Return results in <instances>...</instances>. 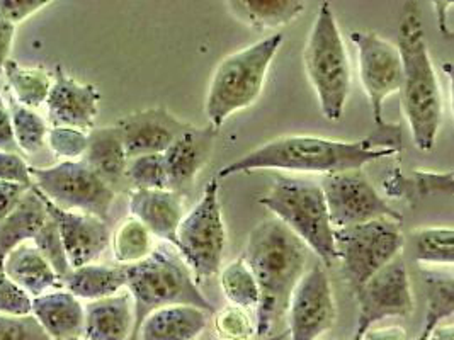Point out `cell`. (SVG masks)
<instances>
[{"label":"cell","mask_w":454,"mask_h":340,"mask_svg":"<svg viewBox=\"0 0 454 340\" xmlns=\"http://www.w3.org/2000/svg\"><path fill=\"white\" fill-rule=\"evenodd\" d=\"M402 150L400 128L387 125L376 133L356 142L331 140L322 136L286 135L250 150L227 167L220 169L216 179L255 170H283L305 174H340L361 170L364 166L393 157Z\"/></svg>","instance_id":"1"},{"label":"cell","mask_w":454,"mask_h":340,"mask_svg":"<svg viewBox=\"0 0 454 340\" xmlns=\"http://www.w3.org/2000/svg\"><path fill=\"white\" fill-rule=\"evenodd\" d=\"M309 252V247L274 216L257 223L248 235L240 259L259 286L255 339L274 336L276 325L285 319L291 295L307 273Z\"/></svg>","instance_id":"2"},{"label":"cell","mask_w":454,"mask_h":340,"mask_svg":"<svg viewBox=\"0 0 454 340\" xmlns=\"http://www.w3.org/2000/svg\"><path fill=\"white\" fill-rule=\"evenodd\" d=\"M402 66L403 114L415 147L431 151L442 125V90L434 68L417 4H405L396 44Z\"/></svg>","instance_id":"3"},{"label":"cell","mask_w":454,"mask_h":340,"mask_svg":"<svg viewBox=\"0 0 454 340\" xmlns=\"http://www.w3.org/2000/svg\"><path fill=\"white\" fill-rule=\"evenodd\" d=\"M283 40V35H272L228 55L216 65L205 99L207 127L220 131L230 116L257 103Z\"/></svg>","instance_id":"4"},{"label":"cell","mask_w":454,"mask_h":340,"mask_svg":"<svg viewBox=\"0 0 454 340\" xmlns=\"http://www.w3.org/2000/svg\"><path fill=\"white\" fill-rule=\"evenodd\" d=\"M126 290L135 315L129 340H137L140 325L152 312L166 306L189 305L215 313V305L201 293L186 262L167 251H152L144 260L126 266Z\"/></svg>","instance_id":"5"},{"label":"cell","mask_w":454,"mask_h":340,"mask_svg":"<svg viewBox=\"0 0 454 340\" xmlns=\"http://www.w3.org/2000/svg\"><path fill=\"white\" fill-rule=\"evenodd\" d=\"M303 65L324 118L339 121L351 94V64L329 2L320 5L311 24Z\"/></svg>","instance_id":"6"},{"label":"cell","mask_w":454,"mask_h":340,"mask_svg":"<svg viewBox=\"0 0 454 340\" xmlns=\"http://www.w3.org/2000/svg\"><path fill=\"white\" fill-rule=\"evenodd\" d=\"M259 203L296 235L324 266L335 262L333 228L320 184L294 177H278Z\"/></svg>","instance_id":"7"},{"label":"cell","mask_w":454,"mask_h":340,"mask_svg":"<svg viewBox=\"0 0 454 340\" xmlns=\"http://www.w3.org/2000/svg\"><path fill=\"white\" fill-rule=\"evenodd\" d=\"M218 192V179L213 177L198 205L184 214L177 228L176 251L186 262L196 282H203L222 271L227 227Z\"/></svg>","instance_id":"8"},{"label":"cell","mask_w":454,"mask_h":340,"mask_svg":"<svg viewBox=\"0 0 454 340\" xmlns=\"http://www.w3.org/2000/svg\"><path fill=\"white\" fill-rule=\"evenodd\" d=\"M335 260L356 293L378 271H381L405 245L402 221L380 218L363 225L333 230Z\"/></svg>","instance_id":"9"},{"label":"cell","mask_w":454,"mask_h":340,"mask_svg":"<svg viewBox=\"0 0 454 340\" xmlns=\"http://www.w3.org/2000/svg\"><path fill=\"white\" fill-rule=\"evenodd\" d=\"M33 186L63 212H85L107 221L114 189L82 160H65L51 167H31Z\"/></svg>","instance_id":"10"},{"label":"cell","mask_w":454,"mask_h":340,"mask_svg":"<svg viewBox=\"0 0 454 340\" xmlns=\"http://www.w3.org/2000/svg\"><path fill=\"white\" fill-rule=\"evenodd\" d=\"M320 188L333 230L363 225L380 218L403 221L402 212L392 208L376 191L363 170L325 175Z\"/></svg>","instance_id":"11"},{"label":"cell","mask_w":454,"mask_h":340,"mask_svg":"<svg viewBox=\"0 0 454 340\" xmlns=\"http://www.w3.org/2000/svg\"><path fill=\"white\" fill-rule=\"evenodd\" d=\"M351 42L357 50L359 81L370 101L374 125L385 128L388 125L383 118L385 101L403 84L400 51L374 31H352Z\"/></svg>","instance_id":"12"},{"label":"cell","mask_w":454,"mask_h":340,"mask_svg":"<svg viewBox=\"0 0 454 340\" xmlns=\"http://www.w3.org/2000/svg\"><path fill=\"white\" fill-rule=\"evenodd\" d=\"M354 297L357 301L359 315L351 340H361L380 320L392 317L405 319L412 315L415 306L412 286L402 254L396 255L392 262L378 271L363 288L354 293Z\"/></svg>","instance_id":"13"},{"label":"cell","mask_w":454,"mask_h":340,"mask_svg":"<svg viewBox=\"0 0 454 340\" xmlns=\"http://www.w3.org/2000/svg\"><path fill=\"white\" fill-rule=\"evenodd\" d=\"M286 315L289 340H318L333 327L335 297L329 274L322 266H311L298 281Z\"/></svg>","instance_id":"14"},{"label":"cell","mask_w":454,"mask_h":340,"mask_svg":"<svg viewBox=\"0 0 454 340\" xmlns=\"http://www.w3.org/2000/svg\"><path fill=\"white\" fill-rule=\"evenodd\" d=\"M118 128L128 160L142 155L164 153L191 127L166 107H150L121 118Z\"/></svg>","instance_id":"15"},{"label":"cell","mask_w":454,"mask_h":340,"mask_svg":"<svg viewBox=\"0 0 454 340\" xmlns=\"http://www.w3.org/2000/svg\"><path fill=\"white\" fill-rule=\"evenodd\" d=\"M99 101L101 94L96 85L75 81L59 65L46 99L48 121L53 128H74L89 133L96 125Z\"/></svg>","instance_id":"16"},{"label":"cell","mask_w":454,"mask_h":340,"mask_svg":"<svg viewBox=\"0 0 454 340\" xmlns=\"http://www.w3.org/2000/svg\"><path fill=\"white\" fill-rule=\"evenodd\" d=\"M43 201L46 212L59 227L70 269L92 264L107 249L111 242L107 221L85 212H63L44 196Z\"/></svg>","instance_id":"17"},{"label":"cell","mask_w":454,"mask_h":340,"mask_svg":"<svg viewBox=\"0 0 454 340\" xmlns=\"http://www.w3.org/2000/svg\"><path fill=\"white\" fill-rule=\"evenodd\" d=\"M216 133L211 127L187 128L186 131L162 153L166 167L167 189L177 194L189 191L207 167L213 149Z\"/></svg>","instance_id":"18"},{"label":"cell","mask_w":454,"mask_h":340,"mask_svg":"<svg viewBox=\"0 0 454 340\" xmlns=\"http://www.w3.org/2000/svg\"><path fill=\"white\" fill-rule=\"evenodd\" d=\"M129 212L155 236L177 245V228L184 218L183 196L172 191L133 189L129 192Z\"/></svg>","instance_id":"19"},{"label":"cell","mask_w":454,"mask_h":340,"mask_svg":"<svg viewBox=\"0 0 454 340\" xmlns=\"http://www.w3.org/2000/svg\"><path fill=\"white\" fill-rule=\"evenodd\" d=\"M83 340H129L135 315L129 293L90 301L83 306Z\"/></svg>","instance_id":"20"},{"label":"cell","mask_w":454,"mask_h":340,"mask_svg":"<svg viewBox=\"0 0 454 340\" xmlns=\"http://www.w3.org/2000/svg\"><path fill=\"white\" fill-rule=\"evenodd\" d=\"M31 315L38 320L51 340L82 337L83 305L79 298L68 291H53L33 298Z\"/></svg>","instance_id":"21"},{"label":"cell","mask_w":454,"mask_h":340,"mask_svg":"<svg viewBox=\"0 0 454 340\" xmlns=\"http://www.w3.org/2000/svg\"><path fill=\"white\" fill-rule=\"evenodd\" d=\"M209 313L189 305L152 312L140 325L137 340H198L207 330Z\"/></svg>","instance_id":"22"},{"label":"cell","mask_w":454,"mask_h":340,"mask_svg":"<svg viewBox=\"0 0 454 340\" xmlns=\"http://www.w3.org/2000/svg\"><path fill=\"white\" fill-rule=\"evenodd\" d=\"M42 192L35 186L22 196L18 206L0 223V271H4V260L16 247L33 240L35 235L48 221Z\"/></svg>","instance_id":"23"},{"label":"cell","mask_w":454,"mask_h":340,"mask_svg":"<svg viewBox=\"0 0 454 340\" xmlns=\"http://www.w3.org/2000/svg\"><path fill=\"white\" fill-rule=\"evenodd\" d=\"M4 273L33 298L42 297L60 282L53 267L29 243H22L5 257Z\"/></svg>","instance_id":"24"},{"label":"cell","mask_w":454,"mask_h":340,"mask_svg":"<svg viewBox=\"0 0 454 340\" xmlns=\"http://www.w3.org/2000/svg\"><path fill=\"white\" fill-rule=\"evenodd\" d=\"M82 162L113 188L124 177L128 157L116 127L94 128L89 131V145Z\"/></svg>","instance_id":"25"},{"label":"cell","mask_w":454,"mask_h":340,"mask_svg":"<svg viewBox=\"0 0 454 340\" xmlns=\"http://www.w3.org/2000/svg\"><path fill=\"white\" fill-rule=\"evenodd\" d=\"M227 5L239 21L257 31L283 27L307 9L301 0H230Z\"/></svg>","instance_id":"26"},{"label":"cell","mask_w":454,"mask_h":340,"mask_svg":"<svg viewBox=\"0 0 454 340\" xmlns=\"http://www.w3.org/2000/svg\"><path fill=\"white\" fill-rule=\"evenodd\" d=\"M63 282L74 297L87 301H98L118 295L126 288V266H82L70 269Z\"/></svg>","instance_id":"27"},{"label":"cell","mask_w":454,"mask_h":340,"mask_svg":"<svg viewBox=\"0 0 454 340\" xmlns=\"http://www.w3.org/2000/svg\"><path fill=\"white\" fill-rule=\"evenodd\" d=\"M4 75L12 90V97L21 106L35 109L46 103L53 79L44 68L24 66L9 58L4 65Z\"/></svg>","instance_id":"28"},{"label":"cell","mask_w":454,"mask_h":340,"mask_svg":"<svg viewBox=\"0 0 454 340\" xmlns=\"http://www.w3.org/2000/svg\"><path fill=\"white\" fill-rule=\"evenodd\" d=\"M427 312L417 340H427L434 330L454 313V279L451 274L422 269Z\"/></svg>","instance_id":"29"},{"label":"cell","mask_w":454,"mask_h":340,"mask_svg":"<svg viewBox=\"0 0 454 340\" xmlns=\"http://www.w3.org/2000/svg\"><path fill=\"white\" fill-rule=\"evenodd\" d=\"M385 189L390 196H403L407 199H424L433 194L453 196V170L433 172V170H413L412 179H405L395 174L385 182Z\"/></svg>","instance_id":"30"},{"label":"cell","mask_w":454,"mask_h":340,"mask_svg":"<svg viewBox=\"0 0 454 340\" xmlns=\"http://www.w3.org/2000/svg\"><path fill=\"white\" fill-rule=\"evenodd\" d=\"M220 286L231 306L255 310L259 305V286L246 262L239 257L225 266L220 273Z\"/></svg>","instance_id":"31"},{"label":"cell","mask_w":454,"mask_h":340,"mask_svg":"<svg viewBox=\"0 0 454 340\" xmlns=\"http://www.w3.org/2000/svg\"><path fill=\"white\" fill-rule=\"evenodd\" d=\"M152 234L137 218H128L113 236V254L118 264L131 266L152 254Z\"/></svg>","instance_id":"32"},{"label":"cell","mask_w":454,"mask_h":340,"mask_svg":"<svg viewBox=\"0 0 454 340\" xmlns=\"http://www.w3.org/2000/svg\"><path fill=\"white\" fill-rule=\"evenodd\" d=\"M415 259L419 264H435L451 267L454 262L453 228L431 227L413 232Z\"/></svg>","instance_id":"33"},{"label":"cell","mask_w":454,"mask_h":340,"mask_svg":"<svg viewBox=\"0 0 454 340\" xmlns=\"http://www.w3.org/2000/svg\"><path fill=\"white\" fill-rule=\"evenodd\" d=\"M9 112L12 120V129L18 149L24 153H36L44 147L48 127L38 112L21 106L12 96L9 99Z\"/></svg>","instance_id":"34"},{"label":"cell","mask_w":454,"mask_h":340,"mask_svg":"<svg viewBox=\"0 0 454 340\" xmlns=\"http://www.w3.org/2000/svg\"><path fill=\"white\" fill-rule=\"evenodd\" d=\"M124 177L129 181V184H133L135 189L168 191L162 153L129 158Z\"/></svg>","instance_id":"35"},{"label":"cell","mask_w":454,"mask_h":340,"mask_svg":"<svg viewBox=\"0 0 454 340\" xmlns=\"http://www.w3.org/2000/svg\"><path fill=\"white\" fill-rule=\"evenodd\" d=\"M35 249L44 257V260L53 267L57 276L63 279L70 273V264L63 249L62 238L55 220L50 216L42 230L33 238Z\"/></svg>","instance_id":"36"},{"label":"cell","mask_w":454,"mask_h":340,"mask_svg":"<svg viewBox=\"0 0 454 340\" xmlns=\"http://www.w3.org/2000/svg\"><path fill=\"white\" fill-rule=\"evenodd\" d=\"M213 328L220 340L255 339V320L244 308L230 306L218 312L213 320Z\"/></svg>","instance_id":"37"},{"label":"cell","mask_w":454,"mask_h":340,"mask_svg":"<svg viewBox=\"0 0 454 340\" xmlns=\"http://www.w3.org/2000/svg\"><path fill=\"white\" fill-rule=\"evenodd\" d=\"M48 145L57 157L67 160H77L85 155L89 145V133L74 128H51L48 129Z\"/></svg>","instance_id":"38"},{"label":"cell","mask_w":454,"mask_h":340,"mask_svg":"<svg viewBox=\"0 0 454 340\" xmlns=\"http://www.w3.org/2000/svg\"><path fill=\"white\" fill-rule=\"evenodd\" d=\"M33 310V298L0 271V315L27 317Z\"/></svg>","instance_id":"39"},{"label":"cell","mask_w":454,"mask_h":340,"mask_svg":"<svg viewBox=\"0 0 454 340\" xmlns=\"http://www.w3.org/2000/svg\"><path fill=\"white\" fill-rule=\"evenodd\" d=\"M0 340H51L33 315H0Z\"/></svg>","instance_id":"40"},{"label":"cell","mask_w":454,"mask_h":340,"mask_svg":"<svg viewBox=\"0 0 454 340\" xmlns=\"http://www.w3.org/2000/svg\"><path fill=\"white\" fill-rule=\"evenodd\" d=\"M0 181L20 184L27 189L33 188L29 166L20 153L0 151Z\"/></svg>","instance_id":"41"},{"label":"cell","mask_w":454,"mask_h":340,"mask_svg":"<svg viewBox=\"0 0 454 340\" xmlns=\"http://www.w3.org/2000/svg\"><path fill=\"white\" fill-rule=\"evenodd\" d=\"M50 4L51 0H0V14L12 26H18Z\"/></svg>","instance_id":"42"},{"label":"cell","mask_w":454,"mask_h":340,"mask_svg":"<svg viewBox=\"0 0 454 340\" xmlns=\"http://www.w3.org/2000/svg\"><path fill=\"white\" fill-rule=\"evenodd\" d=\"M26 191H27V188H24V186L0 181V223L18 206V203L21 201Z\"/></svg>","instance_id":"43"},{"label":"cell","mask_w":454,"mask_h":340,"mask_svg":"<svg viewBox=\"0 0 454 340\" xmlns=\"http://www.w3.org/2000/svg\"><path fill=\"white\" fill-rule=\"evenodd\" d=\"M0 151L20 153V149L16 145V138H14L11 112L2 99V84H0Z\"/></svg>","instance_id":"44"},{"label":"cell","mask_w":454,"mask_h":340,"mask_svg":"<svg viewBox=\"0 0 454 340\" xmlns=\"http://www.w3.org/2000/svg\"><path fill=\"white\" fill-rule=\"evenodd\" d=\"M16 26H12L0 14V75L4 73V65L9 60V53L14 42Z\"/></svg>","instance_id":"45"},{"label":"cell","mask_w":454,"mask_h":340,"mask_svg":"<svg viewBox=\"0 0 454 340\" xmlns=\"http://www.w3.org/2000/svg\"><path fill=\"white\" fill-rule=\"evenodd\" d=\"M361 340H409L405 328L392 325V327H380V328H370Z\"/></svg>","instance_id":"46"},{"label":"cell","mask_w":454,"mask_h":340,"mask_svg":"<svg viewBox=\"0 0 454 340\" xmlns=\"http://www.w3.org/2000/svg\"><path fill=\"white\" fill-rule=\"evenodd\" d=\"M453 2H434V11H435V18H437V26L441 29V33L446 36V38H451L453 36V27L448 21V14L451 12L453 9Z\"/></svg>","instance_id":"47"},{"label":"cell","mask_w":454,"mask_h":340,"mask_svg":"<svg viewBox=\"0 0 454 340\" xmlns=\"http://www.w3.org/2000/svg\"><path fill=\"white\" fill-rule=\"evenodd\" d=\"M427 340H454V327L451 321L439 325Z\"/></svg>","instance_id":"48"},{"label":"cell","mask_w":454,"mask_h":340,"mask_svg":"<svg viewBox=\"0 0 454 340\" xmlns=\"http://www.w3.org/2000/svg\"><path fill=\"white\" fill-rule=\"evenodd\" d=\"M288 339V330L286 332H281V334H274V336H270V337H266V339H254V340H286Z\"/></svg>","instance_id":"49"},{"label":"cell","mask_w":454,"mask_h":340,"mask_svg":"<svg viewBox=\"0 0 454 340\" xmlns=\"http://www.w3.org/2000/svg\"><path fill=\"white\" fill-rule=\"evenodd\" d=\"M318 340H333V339H325V337H320Z\"/></svg>","instance_id":"50"},{"label":"cell","mask_w":454,"mask_h":340,"mask_svg":"<svg viewBox=\"0 0 454 340\" xmlns=\"http://www.w3.org/2000/svg\"><path fill=\"white\" fill-rule=\"evenodd\" d=\"M70 340H82L81 337H77V339H70Z\"/></svg>","instance_id":"51"}]
</instances>
